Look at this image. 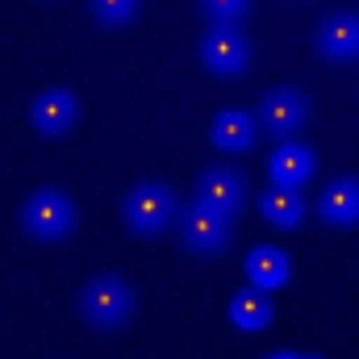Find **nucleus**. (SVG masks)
<instances>
[{
    "instance_id": "3",
    "label": "nucleus",
    "mask_w": 359,
    "mask_h": 359,
    "mask_svg": "<svg viewBox=\"0 0 359 359\" xmlns=\"http://www.w3.org/2000/svg\"><path fill=\"white\" fill-rule=\"evenodd\" d=\"M180 234H184V243H188L196 255H222V247H226V238H230V213L192 201V205L180 213Z\"/></svg>"
},
{
    "instance_id": "15",
    "label": "nucleus",
    "mask_w": 359,
    "mask_h": 359,
    "mask_svg": "<svg viewBox=\"0 0 359 359\" xmlns=\"http://www.w3.org/2000/svg\"><path fill=\"white\" fill-rule=\"evenodd\" d=\"M259 213L268 217L271 226H297L301 217H305V201L297 196V188H268L264 196H259Z\"/></svg>"
},
{
    "instance_id": "8",
    "label": "nucleus",
    "mask_w": 359,
    "mask_h": 359,
    "mask_svg": "<svg viewBox=\"0 0 359 359\" xmlns=\"http://www.w3.org/2000/svg\"><path fill=\"white\" fill-rule=\"evenodd\" d=\"M196 201H201V205H213V209H222V213H234L238 201H243V176H238L234 168H213V172H205L201 184H196Z\"/></svg>"
},
{
    "instance_id": "11",
    "label": "nucleus",
    "mask_w": 359,
    "mask_h": 359,
    "mask_svg": "<svg viewBox=\"0 0 359 359\" xmlns=\"http://www.w3.org/2000/svg\"><path fill=\"white\" fill-rule=\"evenodd\" d=\"M318 209H322V217H326L330 226H355L359 222V184L355 180H334V184L322 192Z\"/></svg>"
},
{
    "instance_id": "16",
    "label": "nucleus",
    "mask_w": 359,
    "mask_h": 359,
    "mask_svg": "<svg viewBox=\"0 0 359 359\" xmlns=\"http://www.w3.org/2000/svg\"><path fill=\"white\" fill-rule=\"evenodd\" d=\"M134 8H138V0H92V13L100 25H126L134 17Z\"/></svg>"
},
{
    "instance_id": "1",
    "label": "nucleus",
    "mask_w": 359,
    "mask_h": 359,
    "mask_svg": "<svg viewBox=\"0 0 359 359\" xmlns=\"http://www.w3.org/2000/svg\"><path fill=\"white\" fill-rule=\"evenodd\" d=\"M130 309H134V297H130L126 280H117V276H92L80 288V313L100 330L121 326L130 318Z\"/></svg>"
},
{
    "instance_id": "10",
    "label": "nucleus",
    "mask_w": 359,
    "mask_h": 359,
    "mask_svg": "<svg viewBox=\"0 0 359 359\" xmlns=\"http://www.w3.org/2000/svg\"><path fill=\"white\" fill-rule=\"evenodd\" d=\"M318 46L326 59H355L359 55V17L355 13H339L318 29Z\"/></svg>"
},
{
    "instance_id": "14",
    "label": "nucleus",
    "mask_w": 359,
    "mask_h": 359,
    "mask_svg": "<svg viewBox=\"0 0 359 359\" xmlns=\"http://www.w3.org/2000/svg\"><path fill=\"white\" fill-rule=\"evenodd\" d=\"M213 142H217L222 151H247V147L255 142V121H251V113H243V109L217 113V117H213Z\"/></svg>"
},
{
    "instance_id": "9",
    "label": "nucleus",
    "mask_w": 359,
    "mask_h": 359,
    "mask_svg": "<svg viewBox=\"0 0 359 359\" xmlns=\"http://www.w3.org/2000/svg\"><path fill=\"white\" fill-rule=\"evenodd\" d=\"M268 172L276 180V188H301L313 176V155L305 147H297V142H280L268 159Z\"/></svg>"
},
{
    "instance_id": "17",
    "label": "nucleus",
    "mask_w": 359,
    "mask_h": 359,
    "mask_svg": "<svg viewBox=\"0 0 359 359\" xmlns=\"http://www.w3.org/2000/svg\"><path fill=\"white\" fill-rule=\"evenodd\" d=\"M201 4H205V13H209L217 25H230V21L247 8V0H201Z\"/></svg>"
},
{
    "instance_id": "4",
    "label": "nucleus",
    "mask_w": 359,
    "mask_h": 359,
    "mask_svg": "<svg viewBox=\"0 0 359 359\" xmlns=\"http://www.w3.org/2000/svg\"><path fill=\"white\" fill-rule=\"evenodd\" d=\"M172 217H176V196H172L163 184H155V180L138 184V188L126 196V222H130V230H138V234H155V230H163Z\"/></svg>"
},
{
    "instance_id": "6",
    "label": "nucleus",
    "mask_w": 359,
    "mask_h": 359,
    "mask_svg": "<svg viewBox=\"0 0 359 359\" xmlns=\"http://www.w3.org/2000/svg\"><path fill=\"white\" fill-rule=\"evenodd\" d=\"M259 121L268 126L276 138H288V134H297L309 121V100L297 88H271L259 100Z\"/></svg>"
},
{
    "instance_id": "18",
    "label": "nucleus",
    "mask_w": 359,
    "mask_h": 359,
    "mask_svg": "<svg viewBox=\"0 0 359 359\" xmlns=\"http://www.w3.org/2000/svg\"><path fill=\"white\" fill-rule=\"evenodd\" d=\"M268 359H301V355H292V351H276V355H268Z\"/></svg>"
},
{
    "instance_id": "5",
    "label": "nucleus",
    "mask_w": 359,
    "mask_h": 359,
    "mask_svg": "<svg viewBox=\"0 0 359 359\" xmlns=\"http://www.w3.org/2000/svg\"><path fill=\"white\" fill-rule=\"evenodd\" d=\"M201 63L209 72H222V76H234L251 63V46L247 38L234 29V25H213L201 42Z\"/></svg>"
},
{
    "instance_id": "19",
    "label": "nucleus",
    "mask_w": 359,
    "mask_h": 359,
    "mask_svg": "<svg viewBox=\"0 0 359 359\" xmlns=\"http://www.w3.org/2000/svg\"><path fill=\"white\" fill-rule=\"evenodd\" d=\"M301 359H322V355H301Z\"/></svg>"
},
{
    "instance_id": "13",
    "label": "nucleus",
    "mask_w": 359,
    "mask_h": 359,
    "mask_svg": "<svg viewBox=\"0 0 359 359\" xmlns=\"http://www.w3.org/2000/svg\"><path fill=\"white\" fill-rule=\"evenodd\" d=\"M247 280L255 284V288H284L288 284V259H284V251H276V247H255L251 255H247Z\"/></svg>"
},
{
    "instance_id": "7",
    "label": "nucleus",
    "mask_w": 359,
    "mask_h": 359,
    "mask_svg": "<svg viewBox=\"0 0 359 359\" xmlns=\"http://www.w3.org/2000/svg\"><path fill=\"white\" fill-rule=\"evenodd\" d=\"M29 117H34V126H38L42 134H63V130H72V126H76L80 104H76V96H72V92L46 88L38 100H34Z\"/></svg>"
},
{
    "instance_id": "12",
    "label": "nucleus",
    "mask_w": 359,
    "mask_h": 359,
    "mask_svg": "<svg viewBox=\"0 0 359 359\" xmlns=\"http://www.w3.org/2000/svg\"><path fill=\"white\" fill-rule=\"evenodd\" d=\"M230 322L238 326V330H264L271 322V301L264 288H238L234 292V301H230Z\"/></svg>"
},
{
    "instance_id": "2",
    "label": "nucleus",
    "mask_w": 359,
    "mask_h": 359,
    "mask_svg": "<svg viewBox=\"0 0 359 359\" xmlns=\"http://www.w3.org/2000/svg\"><path fill=\"white\" fill-rule=\"evenodd\" d=\"M21 217H25V230H29L34 238L59 243V238H67L72 226H76V205H72L59 188H38V192L25 201Z\"/></svg>"
}]
</instances>
